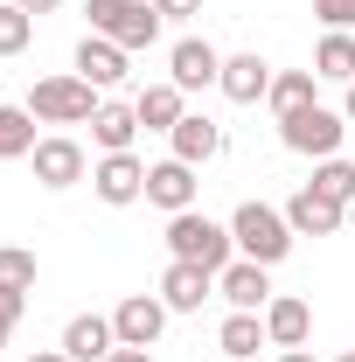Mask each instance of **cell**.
I'll return each mask as SVG.
<instances>
[{
    "mask_svg": "<svg viewBox=\"0 0 355 362\" xmlns=\"http://www.w3.org/2000/svg\"><path fill=\"white\" fill-rule=\"evenodd\" d=\"M216 90L230 98V105H258V98H272V63L265 56H223Z\"/></svg>",
    "mask_w": 355,
    "mask_h": 362,
    "instance_id": "cell-15",
    "label": "cell"
},
{
    "mask_svg": "<svg viewBox=\"0 0 355 362\" xmlns=\"http://www.w3.org/2000/svg\"><path fill=\"white\" fill-rule=\"evenodd\" d=\"M91 188H98V202L126 209V202L146 195V160H139V153H105V160L91 168Z\"/></svg>",
    "mask_w": 355,
    "mask_h": 362,
    "instance_id": "cell-7",
    "label": "cell"
},
{
    "mask_svg": "<svg viewBox=\"0 0 355 362\" xmlns=\"http://www.w3.org/2000/svg\"><path fill=\"white\" fill-rule=\"evenodd\" d=\"M153 14L161 21H188V14H202V0H153Z\"/></svg>",
    "mask_w": 355,
    "mask_h": 362,
    "instance_id": "cell-30",
    "label": "cell"
},
{
    "mask_svg": "<svg viewBox=\"0 0 355 362\" xmlns=\"http://www.w3.org/2000/svg\"><path fill=\"white\" fill-rule=\"evenodd\" d=\"M14 7H28V14H56L63 0H14Z\"/></svg>",
    "mask_w": 355,
    "mask_h": 362,
    "instance_id": "cell-32",
    "label": "cell"
},
{
    "mask_svg": "<svg viewBox=\"0 0 355 362\" xmlns=\"http://www.w3.org/2000/svg\"><path fill=\"white\" fill-rule=\"evenodd\" d=\"M272 265H251V258H230V265L216 272V293L230 300V314H265V300H272Z\"/></svg>",
    "mask_w": 355,
    "mask_h": 362,
    "instance_id": "cell-10",
    "label": "cell"
},
{
    "mask_svg": "<svg viewBox=\"0 0 355 362\" xmlns=\"http://www.w3.org/2000/svg\"><path fill=\"white\" fill-rule=\"evenodd\" d=\"M28 42H35V14L7 0V7H0V56H21Z\"/></svg>",
    "mask_w": 355,
    "mask_h": 362,
    "instance_id": "cell-26",
    "label": "cell"
},
{
    "mask_svg": "<svg viewBox=\"0 0 355 362\" xmlns=\"http://www.w3.org/2000/svg\"><path fill=\"white\" fill-rule=\"evenodd\" d=\"M146 202H153V209H168V216L195 209V168L175 160V153H168V160H153V168H146Z\"/></svg>",
    "mask_w": 355,
    "mask_h": 362,
    "instance_id": "cell-11",
    "label": "cell"
},
{
    "mask_svg": "<svg viewBox=\"0 0 355 362\" xmlns=\"http://www.w3.org/2000/svg\"><path fill=\"white\" fill-rule=\"evenodd\" d=\"M105 362H153V349H112Z\"/></svg>",
    "mask_w": 355,
    "mask_h": 362,
    "instance_id": "cell-31",
    "label": "cell"
},
{
    "mask_svg": "<svg viewBox=\"0 0 355 362\" xmlns=\"http://www.w3.org/2000/svg\"><path fill=\"white\" fill-rule=\"evenodd\" d=\"M77 77H84V84H98V90L126 84V49L105 42V35H84V42H77Z\"/></svg>",
    "mask_w": 355,
    "mask_h": 362,
    "instance_id": "cell-17",
    "label": "cell"
},
{
    "mask_svg": "<svg viewBox=\"0 0 355 362\" xmlns=\"http://www.w3.org/2000/svg\"><path fill=\"white\" fill-rule=\"evenodd\" d=\"M0 341H7V327H0Z\"/></svg>",
    "mask_w": 355,
    "mask_h": 362,
    "instance_id": "cell-38",
    "label": "cell"
},
{
    "mask_svg": "<svg viewBox=\"0 0 355 362\" xmlns=\"http://www.w3.org/2000/svg\"><path fill=\"white\" fill-rule=\"evenodd\" d=\"M28 160H35V181H42V188H77V181L91 175L84 146H77L70 133H49V139H35V153H28Z\"/></svg>",
    "mask_w": 355,
    "mask_h": 362,
    "instance_id": "cell-6",
    "label": "cell"
},
{
    "mask_svg": "<svg viewBox=\"0 0 355 362\" xmlns=\"http://www.w3.org/2000/svg\"><path fill=\"white\" fill-rule=\"evenodd\" d=\"M313 14H320L327 28H355V0H313Z\"/></svg>",
    "mask_w": 355,
    "mask_h": 362,
    "instance_id": "cell-29",
    "label": "cell"
},
{
    "mask_svg": "<svg viewBox=\"0 0 355 362\" xmlns=\"http://www.w3.org/2000/svg\"><path fill=\"white\" fill-rule=\"evenodd\" d=\"M84 14H91V35L119 42L126 56L161 42V14H153V0H84Z\"/></svg>",
    "mask_w": 355,
    "mask_h": 362,
    "instance_id": "cell-1",
    "label": "cell"
},
{
    "mask_svg": "<svg viewBox=\"0 0 355 362\" xmlns=\"http://www.w3.org/2000/svg\"><path fill=\"white\" fill-rule=\"evenodd\" d=\"M216 349L230 362H251L258 349H265V314H230V320H223V334H216Z\"/></svg>",
    "mask_w": 355,
    "mask_h": 362,
    "instance_id": "cell-22",
    "label": "cell"
},
{
    "mask_svg": "<svg viewBox=\"0 0 355 362\" xmlns=\"http://www.w3.org/2000/svg\"><path fill=\"white\" fill-rule=\"evenodd\" d=\"M349 223H355V202H349Z\"/></svg>",
    "mask_w": 355,
    "mask_h": 362,
    "instance_id": "cell-36",
    "label": "cell"
},
{
    "mask_svg": "<svg viewBox=\"0 0 355 362\" xmlns=\"http://www.w3.org/2000/svg\"><path fill=\"white\" fill-rule=\"evenodd\" d=\"M91 139H98L105 153H133V139H139V112H133V105H98Z\"/></svg>",
    "mask_w": 355,
    "mask_h": 362,
    "instance_id": "cell-21",
    "label": "cell"
},
{
    "mask_svg": "<svg viewBox=\"0 0 355 362\" xmlns=\"http://www.w3.org/2000/svg\"><path fill=\"white\" fill-rule=\"evenodd\" d=\"M28 153H35V112L0 105V160H28Z\"/></svg>",
    "mask_w": 355,
    "mask_h": 362,
    "instance_id": "cell-23",
    "label": "cell"
},
{
    "mask_svg": "<svg viewBox=\"0 0 355 362\" xmlns=\"http://www.w3.org/2000/svg\"><path fill=\"white\" fill-rule=\"evenodd\" d=\"M112 327H119V349H153L161 327H168V300L161 293H133V300H119Z\"/></svg>",
    "mask_w": 355,
    "mask_h": 362,
    "instance_id": "cell-8",
    "label": "cell"
},
{
    "mask_svg": "<svg viewBox=\"0 0 355 362\" xmlns=\"http://www.w3.org/2000/svg\"><path fill=\"white\" fill-rule=\"evenodd\" d=\"M112 349H119V327H112L105 314H77L70 327H63V356L70 362H105Z\"/></svg>",
    "mask_w": 355,
    "mask_h": 362,
    "instance_id": "cell-16",
    "label": "cell"
},
{
    "mask_svg": "<svg viewBox=\"0 0 355 362\" xmlns=\"http://www.w3.org/2000/svg\"><path fill=\"white\" fill-rule=\"evenodd\" d=\"M21 307H28V293H21V286H0V327H7V334L21 327Z\"/></svg>",
    "mask_w": 355,
    "mask_h": 362,
    "instance_id": "cell-28",
    "label": "cell"
},
{
    "mask_svg": "<svg viewBox=\"0 0 355 362\" xmlns=\"http://www.w3.org/2000/svg\"><path fill=\"white\" fill-rule=\"evenodd\" d=\"M0 286H35V251H21V244H0Z\"/></svg>",
    "mask_w": 355,
    "mask_h": 362,
    "instance_id": "cell-27",
    "label": "cell"
},
{
    "mask_svg": "<svg viewBox=\"0 0 355 362\" xmlns=\"http://www.w3.org/2000/svg\"><path fill=\"white\" fill-rule=\"evenodd\" d=\"M168 251H175L181 265L223 272L230 251H237V237H230V223H209L202 209H181V216H168Z\"/></svg>",
    "mask_w": 355,
    "mask_h": 362,
    "instance_id": "cell-2",
    "label": "cell"
},
{
    "mask_svg": "<svg viewBox=\"0 0 355 362\" xmlns=\"http://www.w3.org/2000/svg\"><path fill=\"white\" fill-rule=\"evenodd\" d=\"M28 362H70V356H63V349H35Z\"/></svg>",
    "mask_w": 355,
    "mask_h": 362,
    "instance_id": "cell-33",
    "label": "cell"
},
{
    "mask_svg": "<svg viewBox=\"0 0 355 362\" xmlns=\"http://www.w3.org/2000/svg\"><path fill=\"white\" fill-rule=\"evenodd\" d=\"M223 362H230V356H223Z\"/></svg>",
    "mask_w": 355,
    "mask_h": 362,
    "instance_id": "cell-39",
    "label": "cell"
},
{
    "mask_svg": "<svg viewBox=\"0 0 355 362\" xmlns=\"http://www.w3.org/2000/svg\"><path fill=\"white\" fill-rule=\"evenodd\" d=\"M168 146H175V160L202 168V160H216V153H223V126H216V119H202V112H188L175 133H168Z\"/></svg>",
    "mask_w": 355,
    "mask_h": 362,
    "instance_id": "cell-18",
    "label": "cell"
},
{
    "mask_svg": "<svg viewBox=\"0 0 355 362\" xmlns=\"http://www.w3.org/2000/svg\"><path fill=\"white\" fill-rule=\"evenodd\" d=\"M230 237H237V251H244L251 265H279V258L293 251V223H286V209H272V202H237Z\"/></svg>",
    "mask_w": 355,
    "mask_h": 362,
    "instance_id": "cell-3",
    "label": "cell"
},
{
    "mask_svg": "<svg viewBox=\"0 0 355 362\" xmlns=\"http://www.w3.org/2000/svg\"><path fill=\"white\" fill-rule=\"evenodd\" d=\"M342 133H349V119L327 112V105H300V112L279 119V139H286L293 153H307V160H334V153H342Z\"/></svg>",
    "mask_w": 355,
    "mask_h": 362,
    "instance_id": "cell-5",
    "label": "cell"
},
{
    "mask_svg": "<svg viewBox=\"0 0 355 362\" xmlns=\"http://www.w3.org/2000/svg\"><path fill=\"white\" fill-rule=\"evenodd\" d=\"M98 105H105L98 84H84L77 70H70V77H42V84L28 90V112H35L42 126H91Z\"/></svg>",
    "mask_w": 355,
    "mask_h": 362,
    "instance_id": "cell-4",
    "label": "cell"
},
{
    "mask_svg": "<svg viewBox=\"0 0 355 362\" xmlns=\"http://www.w3.org/2000/svg\"><path fill=\"white\" fill-rule=\"evenodd\" d=\"M216 293V272H202V265H168L161 272V300H168V314H202V300Z\"/></svg>",
    "mask_w": 355,
    "mask_h": 362,
    "instance_id": "cell-13",
    "label": "cell"
},
{
    "mask_svg": "<svg viewBox=\"0 0 355 362\" xmlns=\"http://www.w3.org/2000/svg\"><path fill=\"white\" fill-rule=\"evenodd\" d=\"M286 223H293V237H334V230L349 223V209L327 202L320 188H300V195L286 202Z\"/></svg>",
    "mask_w": 355,
    "mask_h": 362,
    "instance_id": "cell-14",
    "label": "cell"
},
{
    "mask_svg": "<svg viewBox=\"0 0 355 362\" xmlns=\"http://www.w3.org/2000/svg\"><path fill=\"white\" fill-rule=\"evenodd\" d=\"M313 84H320L313 70H279V77H272V112L286 119V112H300V105H313Z\"/></svg>",
    "mask_w": 355,
    "mask_h": 362,
    "instance_id": "cell-24",
    "label": "cell"
},
{
    "mask_svg": "<svg viewBox=\"0 0 355 362\" xmlns=\"http://www.w3.org/2000/svg\"><path fill=\"white\" fill-rule=\"evenodd\" d=\"M342 119H349V126H355V84H349V105H342Z\"/></svg>",
    "mask_w": 355,
    "mask_h": 362,
    "instance_id": "cell-35",
    "label": "cell"
},
{
    "mask_svg": "<svg viewBox=\"0 0 355 362\" xmlns=\"http://www.w3.org/2000/svg\"><path fill=\"white\" fill-rule=\"evenodd\" d=\"M313 77L320 84H355V35L349 28H327L313 49Z\"/></svg>",
    "mask_w": 355,
    "mask_h": 362,
    "instance_id": "cell-20",
    "label": "cell"
},
{
    "mask_svg": "<svg viewBox=\"0 0 355 362\" xmlns=\"http://www.w3.org/2000/svg\"><path fill=\"white\" fill-rule=\"evenodd\" d=\"M342 362H355V349H349V356H342Z\"/></svg>",
    "mask_w": 355,
    "mask_h": 362,
    "instance_id": "cell-37",
    "label": "cell"
},
{
    "mask_svg": "<svg viewBox=\"0 0 355 362\" xmlns=\"http://www.w3.org/2000/svg\"><path fill=\"white\" fill-rule=\"evenodd\" d=\"M279 362H313V356H307V349H279Z\"/></svg>",
    "mask_w": 355,
    "mask_h": 362,
    "instance_id": "cell-34",
    "label": "cell"
},
{
    "mask_svg": "<svg viewBox=\"0 0 355 362\" xmlns=\"http://www.w3.org/2000/svg\"><path fill=\"white\" fill-rule=\"evenodd\" d=\"M216 77H223V56L202 42V35H181V42L168 49V84L175 90H209Z\"/></svg>",
    "mask_w": 355,
    "mask_h": 362,
    "instance_id": "cell-9",
    "label": "cell"
},
{
    "mask_svg": "<svg viewBox=\"0 0 355 362\" xmlns=\"http://www.w3.org/2000/svg\"><path fill=\"white\" fill-rule=\"evenodd\" d=\"M181 98H188V90H175V84H146V90L133 98L139 126H146V133H175L181 119H188V112H181Z\"/></svg>",
    "mask_w": 355,
    "mask_h": 362,
    "instance_id": "cell-19",
    "label": "cell"
},
{
    "mask_svg": "<svg viewBox=\"0 0 355 362\" xmlns=\"http://www.w3.org/2000/svg\"><path fill=\"white\" fill-rule=\"evenodd\" d=\"M307 188H320L327 202H342V209H349V202H355V168L342 160V153H334V160H320V168H313V181H307Z\"/></svg>",
    "mask_w": 355,
    "mask_h": 362,
    "instance_id": "cell-25",
    "label": "cell"
},
{
    "mask_svg": "<svg viewBox=\"0 0 355 362\" xmlns=\"http://www.w3.org/2000/svg\"><path fill=\"white\" fill-rule=\"evenodd\" d=\"M307 334H313V307L300 293H272L265 300V341L272 349H307Z\"/></svg>",
    "mask_w": 355,
    "mask_h": 362,
    "instance_id": "cell-12",
    "label": "cell"
}]
</instances>
